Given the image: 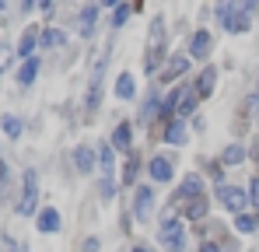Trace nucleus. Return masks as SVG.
<instances>
[{
	"mask_svg": "<svg viewBox=\"0 0 259 252\" xmlns=\"http://www.w3.org/2000/svg\"><path fill=\"white\" fill-rule=\"evenodd\" d=\"M165 60V18H154L151 21V32H147V49H144V70L154 74Z\"/></svg>",
	"mask_w": 259,
	"mask_h": 252,
	"instance_id": "nucleus-1",
	"label": "nucleus"
},
{
	"mask_svg": "<svg viewBox=\"0 0 259 252\" xmlns=\"http://www.w3.org/2000/svg\"><path fill=\"white\" fill-rule=\"evenodd\" d=\"M14 210H18L21 217H32V214L39 210V175H35V168H28V172L21 175V196H18Z\"/></svg>",
	"mask_w": 259,
	"mask_h": 252,
	"instance_id": "nucleus-2",
	"label": "nucleus"
},
{
	"mask_svg": "<svg viewBox=\"0 0 259 252\" xmlns=\"http://www.w3.org/2000/svg\"><path fill=\"white\" fill-rule=\"evenodd\" d=\"M158 242L165 245L168 252H182L186 249V235H182V217H161V228H158Z\"/></svg>",
	"mask_w": 259,
	"mask_h": 252,
	"instance_id": "nucleus-3",
	"label": "nucleus"
},
{
	"mask_svg": "<svg viewBox=\"0 0 259 252\" xmlns=\"http://www.w3.org/2000/svg\"><path fill=\"white\" fill-rule=\"evenodd\" d=\"M217 203L231 214H245V203H249V193L238 189V186H228V182H217Z\"/></svg>",
	"mask_w": 259,
	"mask_h": 252,
	"instance_id": "nucleus-4",
	"label": "nucleus"
},
{
	"mask_svg": "<svg viewBox=\"0 0 259 252\" xmlns=\"http://www.w3.org/2000/svg\"><path fill=\"white\" fill-rule=\"evenodd\" d=\"M154 200H158L154 186H137L133 189V221H147L154 214Z\"/></svg>",
	"mask_w": 259,
	"mask_h": 252,
	"instance_id": "nucleus-5",
	"label": "nucleus"
},
{
	"mask_svg": "<svg viewBox=\"0 0 259 252\" xmlns=\"http://www.w3.org/2000/svg\"><path fill=\"white\" fill-rule=\"evenodd\" d=\"M193 196H203V175H200V172H193V175H186V179L179 182L175 203H189Z\"/></svg>",
	"mask_w": 259,
	"mask_h": 252,
	"instance_id": "nucleus-6",
	"label": "nucleus"
},
{
	"mask_svg": "<svg viewBox=\"0 0 259 252\" xmlns=\"http://www.w3.org/2000/svg\"><path fill=\"white\" fill-rule=\"evenodd\" d=\"M147 172H151V179H154V182H172L175 161L168 158V154H154V158H151V165H147Z\"/></svg>",
	"mask_w": 259,
	"mask_h": 252,
	"instance_id": "nucleus-7",
	"label": "nucleus"
},
{
	"mask_svg": "<svg viewBox=\"0 0 259 252\" xmlns=\"http://www.w3.org/2000/svg\"><path fill=\"white\" fill-rule=\"evenodd\" d=\"M74 168H77L81 175L95 172V168H98V151H95V147H88V144L74 147Z\"/></svg>",
	"mask_w": 259,
	"mask_h": 252,
	"instance_id": "nucleus-8",
	"label": "nucleus"
},
{
	"mask_svg": "<svg viewBox=\"0 0 259 252\" xmlns=\"http://www.w3.org/2000/svg\"><path fill=\"white\" fill-rule=\"evenodd\" d=\"M189 70V53L182 56V53H175V56H168V63H165V70H161V81L165 84H172L175 77H182Z\"/></svg>",
	"mask_w": 259,
	"mask_h": 252,
	"instance_id": "nucleus-9",
	"label": "nucleus"
},
{
	"mask_svg": "<svg viewBox=\"0 0 259 252\" xmlns=\"http://www.w3.org/2000/svg\"><path fill=\"white\" fill-rule=\"evenodd\" d=\"M35 228H39L42 235H56V231H60V210H56V207L39 210V217H35Z\"/></svg>",
	"mask_w": 259,
	"mask_h": 252,
	"instance_id": "nucleus-10",
	"label": "nucleus"
},
{
	"mask_svg": "<svg viewBox=\"0 0 259 252\" xmlns=\"http://www.w3.org/2000/svg\"><path fill=\"white\" fill-rule=\"evenodd\" d=\"M35 49H39V32H35V28H28V32L18 39L14 56H18V60H32V56H35Z\"/></svg>",
	"mask_w": 259,
	"mask_h": 252,
	"instance_id": "nucleus-11",
	"label": "nucleus"
},
{
	"mask_svg": "<svg viewBox=\"0 0 259 252\" xmlns=\"http://www.w3.org/2000/svg\"><path fill=\"white\" fill-rule=\"evenodd\" d=\"M249 25H252V11H245V7H242V11H235V14H231V18L221 25V28H224V32L242 35V32H249Z\"/></svg>",
	"mask_w": 259,
	"mask_h": 252,
	"instance_id": "nucleus-12",
	"label": "nucleus"
},
{
	"mask_svg": "<svg viewBox=\"0 0 259 252\" xmlns=\"http://www.w3.org/2000/svg\"><path fill=\"white\" fill-rule=\"evenodd\" d=\"M210 46H214V39H210V32H207V28H200V32H193V39H189V56L203 60V56L210 53Z\"/></svg>",
	"mask_w": 259,
	"mask_h": 252,
	"instance_id": "nucleus-13",
	"label": "nucleus"
},
{
	"mask_svg": "<svg viewBox=\"0 0 259 252\" xmlns=\"http://www.w3.org/2000/svg\"><path fill=\"white\" fill-rule=\"evenodd\" d=\"M98 105H102V77L91 74V84H88V95H84V112H88V116H95Z\"/></svg>",
	"mask_w": 259,
	"mask_h": 252,
	"instance_id": "nucleus-14",
	"label": "nucleus"
},
{
	"mask_svg": "<svg viewBox=\"0 0 259 252\" xmlns=\"http://www.w3.org/2000/svg\"><path fill=\"white\" fill-rule=\"evenodd\" d=\"M182 91H186V88H172V91H168V95L161 98V112H158V116H165V119L172 123L175 116H179V102H182Z\"/></svg>",
	"mask_w": 259,
	"mask_h": 252,
	"instance_id": "nucleus-15",
	"label": "nucleus"
},
{
	"mask_svg": "<svg viewBox=\"0 0 259 252\" xmlns=\"http://www.w3.org/2000/svg\"><path fill=\"white\" fill-rule=\"evenodd\" d=\"M35 77H39V56L21 60V67H18V84H21V88H32Z\"/></svg>",
	"mask_w": 259,
	"mask_h": 252,
	"instance_id": "nucleus-16",
	"label": "nucleus"
},
{
	"mask_svg": "<svg viewBox=\"0 0 259 252\" xmlns=\"http://www.w3.org/2000/svg\"><path fill=\"white\" fill-rule=\"evenodd\" d=\"M214 84H217V67H203L200 81L193 84V88H196V95H200V98H210V95H214Z\"/></svg>",
	"mask_w": 259,
	"mask_h": 252,
	"instance_id": "nucleus-17",
	"label": "nucleus"
},
{
	"mask_svg": "<svg viewBox=\"0 0 259 252\" xmlns=\"http://www.w3.org/2000/svg\"><path fill=\"white\" fill-rule=\"evenodd\" d=\"M186 140H189V130H186V123H182V119H172V123H168V130H165V144L182 147Z\"/></svg>",
	"mask_w": 259,
	"mask_h": 252,
	"instance_id": "nucleus-18",
	"label": "nucleus"
},
{
	"mask_svg": "<svg viewBox=\"0 0 259 252\" xmlns=\"http://www.w3.org/2000/svg\"><path fill=\"white\" fill-rule=\"evenodd\" d=\"M130 137H133V126L119 123L116 130H112V140H109V144H112L116 151H126V154H130Z\"/></svg>",
	"mask_w": 259,
	"mask_h": 252,
	"instance_id": "nucleus-19",
	"label": "nucleus"
},
{
	"mask_svg": "<svg viewBox=\"0 0 259 252\" xmlns=\"http://www.w3.org/2000/svg\"><path fill=\"white\" fill-rule=\"evenodd\" d=\"M0 130H4V137H7V140H18V137L25 133V123H21L18 116H11V112H7V116L0 119Z\"/></svg>",
	"mask_w": 259,
	"mask_h": 252,
	"instance_id": "nucleus-20",
	"label": "nucleus"
},
{
	"mask_svg": "<svg viewBox=\"0 0 259 252\" xmlns=\"http://www.w3.org/2000/svg\"><path fill=\"white\" fill-rule=\"evenodd\" d=\"M95 21H98V7H84V11L77 14V32H81V35H91V32H95Z\"/></svg>",
	"mask_w": 259,
	"mask_h": 252,
	"instance_id": "nucleus-21",
	"label": "nucleus"
},
{
	"mask_svg": "<svg viewBox=\"0 0 259 252\" xmlns=\"http://www.w3.org/2000/svg\"><path fill=\"white\" fill-rule=\"evenodd\" d=\"M112 151H116L112 144H102L98 147V168H102V175H112V168H116V154Z\"/></svg>",
	"mask_w": 259,
	"mask_h": 252,
	"instance_id": "nucleus-22",
	"label": "nucleus"
},
{
	"mask_svg": "<svg viewBox=\"0 0 259 252\" xmlns=\"http://www.w3.org/2000/svg\"><path fill=\"white\" fill-rule=\"evenodd\" d=\"M196 105H200L196 88H186V91H182V102H179V116H193V112H196Z\"/></svg>",
	"mask_w": 259,
	"mask_h": 252,
	"instance_id": "nucleus-23",
	"label": "nucleus"
},
{
	"mask_svg": "<svg viewBox=\"0 0 259 252\" xmlns=\"http://www.w3.org/2000/svg\"><path fill=\"white\" fill-rule=\"evenodd\" d=\"M137 175H140V154H137V151H130L126 165H123V182L133 186V182H137Z\"/></svg>",
	"mask_w": 259,
	"mask_h": 252,
	"instance_id": "nucleus-24",
	"label": "nucleus"
},
{
	"mask_svg": "<svg viewBox=\"0 0 259 252\" xmlns=\"http://www.w3.org/2000/svg\"><path fill=\"white\" fill-rule=\"evenodd\" d=\"M186 217H189V221H203V217H207V196H193V200L186 203Z\"/></svg>",
	"mask_w": 259,
	"mask_h": 252,
	"instance_id": "nucleus-25",
	"label": "nucleus"
},
{
	"mask_svg": "<svg viewBox=\"0 0 259 252\" xmlns=\"http://www.w3.org/2000/svg\"><path fill=\"white\" fill-rule=\"evenodd\" d=\"M245 161V147L242 144H228L224 154H221V165H242Z\"/></svg>",
	"mask_w": 259,
	"mask_h": 252,
	"instance_id": "nucleus-26",
	"label": "nucleus"
},
{
	"mask_svg": "<svg viewBox=\"0 0 259 252\" xmlns=\"http://www.w3.org/2000/svg\"><path fill=\"white\" fill-rule=\"evenodd\" d=\"M235 228H238L242 235H252L259 228V214H235Z\"/></svg>",
	"mask_w": 259,
	"mask_h": 252,
	"instance_id": "nucleus-27",
	"label": "nucleus"
},
{
	"mask_svg": "<svg viewBox=\"0 0 259 252\" xmlns=\"http://www.w3.org/2000/svg\"><path fill=\"white\" fill-rule=\"evenodd\" d=\"M67 42V35L63 32H56V28H46L42 35H39V46H46V49H60Z\"/></svg>",
	"mask_w": 259,
	"mask_h": 252,
	"instance_id": "nucleus-28",
	"label": "nucleus"
},
{
	"mask_svg": "<svg viewBox=\"0 0 259 252\" xmlns=\"http://www.w3.org/2000/svg\"><path fill=\"white\" fill-rule=\"evenodd\" d=\"M235 11H242V0H221V4H217V21L224 25Z\"/></svg>",
	"mask_w": 259,
	"mask_h": 252,
	"instance_id": "nucleus-29",
	"label": "nucleus"
},
{
	"mask_svg": "<svg viewBox=\"0 0 259 252\" xmlns=\"http://www.w3.org/2000/svg\"><path fill=\"white\" fill-rule=\"evenodd\" d=\"M133 91H137V88H133V74H119V77H116V95H119V98H133Z\"/></svg>",
	"mask_w": 259,
	"mask_h": 252,
	"instance_id": "nucleus-30",
	"label": "nucleus"
},
{
	"mask_svg": "<svg viewBox=\"0 0 259 252\" xmlns=\"http://www.w3.org/2000/svg\"><path fill=\"white\" fill-rule=\"evenodd\" d=\"M161 112V102L154 98V95H147V102H144V109H140V119H154Z\"/></svg>",
	"mask_w": 259,
	"mask_h": 252,
	"instance_id": "nucleus-31",
	"label": "nucleus"
},
{
	"mask_svg": "<svg viewBox=\"0 0 259 252\" xmlns=\"http://www.w3.org/2000/svg\"><path fill=\"white\" fill-rule=\"evenodd\" d=\"M98 193H102V203H112V200H116V182H112V175H105V179H102Z\"/></svg>",
	"mask_w": 259,
	"mask_h": 252,
	"instance_id": "nucleus-32",
	"label": "nucleus"
},
{
	"mask_svg": "<svg viewBox=\"0 0 259 252\" xmlns=\"http://www.w3.org/2000/svg\"><path fill=\"white\" fill-rule=\"evenodd\" d=\"M126 18H130V7H126V4H119V7L112 11V28H123Z\"/></svg>",
	"mask_w": 259,
	"mask_h": 252,
	"instance_id": "nucleus-33",
	"label": "nucleus"
},
{
	"mask_svg": "<svg viewBox=\"0 0 259 252\" xmlns=\"http://www.w3.org/2000/svg\"><path fill=\"white\" fill-rule=\"evenodd\" d=\"M249 203H256V210H259V175L249 182Z\"/></svg>",
	"mask_w": 259,
	"mask_h": 252,
	"instance_id": "nucleus-34",
	"label": "nucleus"
},
{
	"mask_svg": "<svg viewBox=\"0 0 259 252\" xmlns=\"http://www.w3.org/2000/svg\"><path fill=\"white\" fill-rule=\"evenodd\" d=\"M7 67H11V49H7V46H0V74H4Z\"/></svg>",
	"mask_w": 259,
	"mask_h": 252,
	"instance_id": "nucleus-35",
	"label": "nucleus"
},
{
	"mask_svg": "<svg viewBox=\"0 0 259 252\" xmlns=\"http://www.w3.org/2000/svg\"><path fill=\"white\" fill-rule=\"evenodd\" d=\"M7 179H11V172H7V165L0 161V196H4V189H7Z\"/></svg>",
	"mask_w": 259,
	"mask_h": 252,
	"instance_id": "nucleus-36",
	"label": "nucleus"
},
{
	"mask_svg": "<svg viewBox=\"0 0 259 252\" xmlns=\"http://www.w3.org/2000/svg\"><path fill=\"white\" fill-rule=\"evenodd\" d=\"M196 252H224V249L214 245V242H200V249H196Z\"/></svg>",
	"mask_w": 259,
	"mask_h": 252,
	"instance_id": "nucleus-37",
	"label": "nucleus"
},
{
	"mask_svg": "<svg viewBox=\"0 0 259 252\" xmlns=\"http://www.w3.org/2000/svg\"><path fill=\"white\" fill-rule=\"evenodd\" d=\"M84 252H98V238H88V242H84Z\"/></svg>",
	"mask_w": 259,
	"mask_h": 252,
	"instance_id": "nucleus-38",
	"label": "nucleus"
},
{
	"mask_svg": "<svg viewBox=\"0 0 259 252\" xmlns=\"http://www.w3.org/2000/svg\"><path fill=\"white\" fill-rule=\"evenodd\" d=\"M39 7H42L46 14H49V11H53V0H39Z\"/></svg>",
	"mask_w": 259,
	"mask_h": 252,
	"instance_id": "nucleus-39",
	"label": "nucleus"
},
{
	"mask_svg": "<svg viewBox=\"0 0 259 252\" xmlns=\"http://www.w3.org/2000/svg\"><path fill=\"white\" fill-rule=\"evenodd\" d=\"M35 4H39V0H25V4H21V11H32Z\"/></svg>",
	"mask_w": 259,
	"mask_h": 252,
	"instance_id": "nucleus-40",
	"label": "nucleus"
},
{
	"mask_svg": "<svg viewBox=\"0 0 259 252\" xmlns=\"http://www.w3.org/2000/svg\"><path fill=\"white\" fill-rule=\"evenodd\" d=\"M102 7H119V0H102Z\"/></svg>",
	"mask_w": 259,
	"mask_h": 252,
	"instance_id": "nucleus-41",
	"label": "nucleus"
},
{
	"mask_svg": "<svg viewBox=\"0 0 259 252\" xmlns=\"http://www.w3.org/2000/svg\"><path fill=\"white\" fill-rule=\"evenodd\" d=\"M242 7H245V11H252V7H256V0H242Z\"/></svg>",
	"mask_w": 259,
	"mask_h": 252,
	"instance_id": "nucleus-42",
	"label": "nucleus"
},
{
	"mask_svg": "<svg viewBox=\"0 0 259 252\" xmlns=\"http://www.w3.org/2000/svg\"><path fill=\"white\" fill-rule=\"evenodd\" d=\"M130 252H151V249H147V245H133Z\"/></svg>",
	"mask_w": 259,
	"mask_h": 252,
	"instance_id": "nucleus-43",
	"label": "nucleus"
},
{
	"mask_svg": "<svg viewBox=\"0 0 259 252\" xmlns=\"http://www.w3.org/2000/svg\"><path fill=\"white\" fill-rule=\"evenodd\" d=\"M4 7H7V0H0V11H4Z\"/></svg>",
	"mask_w": 259,
	"mask_h": 252,
	"instance_id": "nucleus-44",
	"label": "nucleus"
},
{
	"mask_svg": "<svg viewBox=\"0 0 259 252\" xmlns=\"http://www.w3.org/2000/svg\"><path fill=\"white\" fill-rule=\"evenodd\" d=\"M18 252H28V249H21V245H18Z\"/></svg>",
	"mask_w": 259,
	"mask_h": 252,
	"instance_id": "nucleus-45",
	"label": "nucleus"
},
{
	"mask_svg": "<svg viewBox=\"0 0 259 252\" xmlns=\"http://www.w3.org/2000/svg\"><path fill=\"white\" fill-rule=\"evenodd\" d=\"M256 214H259V210H256Z\"/></svg>",
	"mask_w": 259,
	"mask_h": 252,
	"instance_id": "nucleus-46",
	"label": "nucleus"
}]
</instances>
